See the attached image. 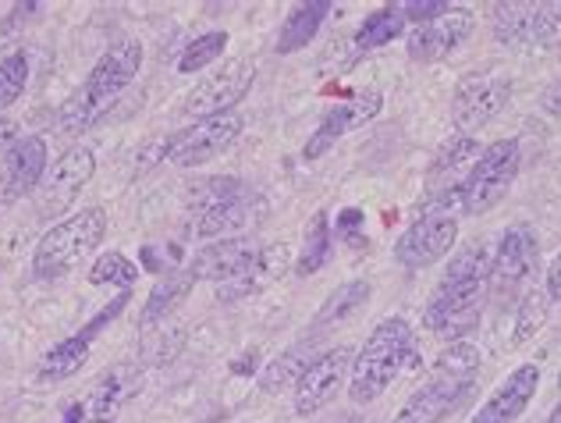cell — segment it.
<instances>
[{
  "instance_id": "obj_1",
  "label": "cell",
  "mask_w": 561,
  "mask_h": 423,
  "mask_svg": "<svg viewBox=\"0 0 561 423\" xmlns=\"http://www.w3.org/2000/svg\"><path fill=\"white\" fill-rule=\"evenodd\" d=\"M139 68H142V43L131 36L114 39L111 47L100 54V61L93 65L90 76H85V82L65 100V107L57 111L61 133H82V128L100 122V114L128 90L131 79L139 76Z\"/></svg>"
},
{
  "instance_id": "obj_2",
  "label": "cell",
  "mask_w": 561,
  "mask_h": 423,
  "mask_svg": "<svg viewBox=\"0 0 561 423\" xmlns=\"http://www.w3.org/2000/svg\"><path fill=\"white\" fill-rule=\"evenodd\" d=\"M416 363V334L402 317H388L374 328L366 345L352 359L348 399L356 405L377 402L394 385V377Z\"/></svg>"
},
{
  "instance_id": "obj_3",
  "label": "cell",
  "mask_w": 561,
  "mask_h": 423,
  "mask_svg": "<svg viewBox=\"0 0 561 423\" xmlns=\"http://www.w3.org/2000/svg\"><path fill=\"white\" fill-rule=\"evenodd\" d=\"M103 236H107V214L100 207H82L79 214L65 217V221L54 225L36 245V256H33L36 278L43 282L65 278L68 271H76L82 260L96 250Z\"/></svg>"
},
{
  "instance_id": "obj_4",
  "label": "cell",
  "mask_w": 561,
  "mask_h": 423,
  "mask_svg": "<svg viewBox=\"0 0 561 423\" xmlns=\"http://www.w3.org/2000/svg\"><path fill=\"white\" fill-rule=\"evenodd\" d=\"M486 278L483 282H445L440 278L431 302H426L423 324L426 331L440 334V339L462 342L466 334L480 324L483 306H486Z\"/></svg>"
},
{
  "instance_id": "obj_5",
  "label": "cell",
  "mask_w": 561,
  "mask_h": 423,
  "mask_svg": "<svg viewBox=\"0 0 561 423\" xmlns=\"http://www.w3.org/2000/svg\"><path fill=\"white\" fill-rule=\"evenodd\" d=\"M519 174V139H497L480 153L477 168H472L469 182L462 188V210L466 214H486L494 210Z\"/></svg>"
},
{
  "instance_id": "obj_6",
  "label": "cell",
  "mask_w": 561,
  "mask_h": 423,
  "mask_svg": "<svg viewBox=\"0 0 561 423\" xmlns=\"http://www.w3.org/2000/svg\"><path fill=\"white\" fill-rule=\"evenodd\" d=\"M540 264V239L529 225H512L497 242V253L491 256V274H486V291L497 302L515 299L534 278Z\"/></svg>"
},
{
  "instance_id": "obj_7",
  "label": "cell",
  "mask_w": 561,
  "mask_h": 423,
  "mask_svg": "<svg viewBox=\"0 0 561 423\" xmlns=\"http://www.w3.org/2000/svg\"><path fill=\"white\" fill-rule=\"evenodd\" d=\"M253 82H256V65H249V57H231V61H225L206 79L196 82V90L185 96L182 114L196 122L228 114L249 90H253Z\"/></svg>"
},
{
  "instance_id": "obj_8",
  "label": "cell",
  "mask_w": 561,
  "mask_h": 423,
  "mask_svg": "<svg viewBox=\"0 0 561 423\" xmlns=\"http://www.w3.org/2000/svg\"><path fill=\"white\" fill-rule=\"evenodd\" d=\"M459 239V217L440 207H423V214L405 228V236L394 242V260L409 271H423L445 260Z\"/></svg>"
},
{
  "instance_id": "obj_9",
  "label": "cell",
  "mask_w": 561,
  "mask_h": 423,
  "mask_svg": "<svg viewBox=\"0 0 561 423\" xmlns=\"http://www.w3.org/2000/svg\"><path fill=\"white\" fill-rule=\"evenodd\" d=\"M242 114H217V118H203V122H192L185 125L182 133H174L164 146V153L171 164L179 168H199V164H210L214 157H220L225 150H231L234 139L242 136Z\"/></svg>"
},
{
  "instance_id": "obj_10",
  "label": "cell",
  "mask_w": 561,
  "mask_h": 423,
  "mask_svg": "<svg viewBox=\"0 0 561 423\" xmlns=\"http://www.w3.org/2000/svg\"><path fill=\"white\" fill-rule=\"evenodd\" d=\"M249 188L234 179H214L199 185L196 193V217H192V228H196L199 239H214V236H234L239 228L249 221Z\"/></svg>"
},
{
  "instance_id": "obj_11",
  "label": "cell",
  "mask_w": 561,
  "mask_h": 423,
  "mask_svg": "<svg viewBox=\"0 0 561 423\" xmlns=\"http://www.w3.org/2000/svg\"><path fill=\"white\" fill-rule=\"evenodd\" d=\"M480 142L472 136H455L451 142H445L434 157L431 174H426V207H462V188L469 182L472 168L480 160Z\"/></svg>"
},
{
  "instance_id": "obj_12",
  "label": "cell",
  "mask_w": 561,
  "mask_h": 423,
  "mask_svg": "<svg viewBox=\"0 0 561 423\" xmlns=\"http://www.w3.org/2000/svg\"><path fill=\"white\" fill-rule=\"evenodd\" d=\"M508 100H512L508 76H501V71H472V76H466L455 85L451 96L455 125L462 128V136H469V128H480L491 118H497Z\"/></svg>"
},
{
  "instance_id": "obj_13",
  "label": "cell",
  "mask_w": 561,
  "mask_h": 423,
  "mask_svg": "<svg viewBox=\"0 0 561 423\" xmlns=\"http://www.w3.org/2000/svg\"><path fill=\"white\" fill-rule=\"evenodd\" d=\"M494 36L508 47L554 43L561 33V0L554 4H491Z\"/></svg>"
},
{
  "instance_id": "obj_14",
  "label": "cell",
  "mask_w": 561,
  "mask_h": 423,
  "mask_svg": "<svg viewBox=\"0 0 561 423\" xmlns=\"http://www.w3.org/2000/svg\"><path fill=\"white\" fill-rule=\"evenodd\" d=\"M93 171H96V157L93 150H85V146H76V150H68L65 157H57V164L43 174V182L36 188L39 217L65 214L71 203L79 199L82 188L90 185Z\"/></svg>"
},
{
  "instance_id": "obj_15",
  "label": "cell",
  "mask_w": 561,
  "mask_h": 423,
  "mask_svg": "<svg viewBox=\"0 0 561 423\" xmlns=\"http://www.w3.org/2000/svg\"><path fill=\"white\" fill-rule=\"evenodd\" d=\"M472 25H477V14H472L469 8H448L445 14H437V19L412 28L409 43H405L409 57L420 65L445 61V57H451L469 39Z\"/></svg>"
},
{
  "instance_id": "obj_16",
  "label": "cell",
  "mask_w": 561,
  "mask_h": 423,
  "mask_svg": "<svg viewBox=\"0 0 561 423\" xmlns=\"http://www.w3.org/2000/svg\"><path fill=\"white\" fill-rule=\"evenodd\" d=\"M472 385H477V377L434 374L420 391H412L409 402L394 413L391 423H445L472 396Z\"/></svg>"
},
{
  "instance_id": "obj_17",
  "label": "cell",
  "mask_w": 561,
  "mask_h": 423,
  "mask_svg": "<svg viewBox=\"0 0 561 423\" xmlns=\"http://www.w3.org/2000/svg\"><path fill=\"white\" fill-rule=\"evenodd\" d=\"M356 359L352 348H328L323 356H317L306 367V374L295 385V413L299 416H313L323 405L331 402V396L337 391V385L348 377V363Z\"/></svg>"
},
{
  "instance_id": "obj_18",
  "label": "cell",
  "mask_w": 561,
  "mask_h": 423,
  "mask_svg": "<svg viewBox=\"0 0 561 423\" xmlns=\"http://www.w3.org/2000/svg\"><path fill=\"white\" fill-rule=\"evenodd\" d=\"M380 107H383L380 90H363V93L352 96L348 104L334 107L331 114H323V122H320V128L313 133V139L306 142L302 157H306V160L323 157V153H328L331 146H334L337 139H342V136L356 133V128H363V125H370V122L377 118V114H380Z\"/></svg>"
},
{
  "instance_id": "obj_19",
  "label": "cell",
  "mask_w": 561,
  "mask_h": 423,
  "mask_svg": "<svg viewBox=\"0 0 561 423\" xmlns=\"http://www.w3.org/2000/svg\"><path fill=\"white\" fill-rule=\"evenodd\" d=\"M43 174H47V142L43 136H22L8 146L4 171H0V193L8 203H19L36 193Z\"/></svg>"
},
{
  "instance_id": "obj_20",
  "label": "cell",
  "mask_w": 561,
  "mask_h": 423,
  "mask_svg": "<svg viewBox=\"0 0 561 423\" xmlns=\"http://www.w3.org/2000/svg\"><path fill=\"white\" fill-rule=\"evenodd\" d=\"M537 388H540V367L537 363H523V367L472 413V423H515L526 413V405L534 402Z\"/></svg>"
},
{
  "instance_id": "obj_21",
  "label": "cell",
  "mask_w": 561,
  "mask_h": 423,
  "mask_svg": "<svg viewBox=\"0 0 561 423\" xmlns=\"http://www.w3.org/2000/svg\"><path fill=\"white\" fill-rule=\"evenodd\" d=\"M139 370L128 367V363H122V367H114L100 377V385L90 391V399H85V416H90L93 423H114L117 410L136 396L139 391Z\"/></svg>"
},
{
  "instance_id": "obj_22",
  "label": "cell",
  "mask_w": 561,
  "mask_h": 423,
  "mask_svg": "<svg viewBox=\"0 0 561 423\" xmlns=\"http://www.w3.org/2000/svg\"><path fill=\"white\" fill-rule=\"evenodd\" d=\"M331 4L328 0H309V4H295L288 11V19L280 22V33H277V54H295L309 47V39L320 33L323 19H328Z\"/></svg>"
},
{
  "instance_id": "obj_23",
  "label": "cell",
  "mask_w": 561,
  "mask_h": 423,
  "mask_svg": "<svg viewBox=\"0 0 561 423\" xmlns=\"http://www.w3.org/2000/svg\"><path fill=\"white\" fill-rule=\"evenodd\" d=\"M196 285L192 271H171L164 282H157V288L150 291V299L142 306V328H153L160 320H168L174 313V306L188 299V288Z\"/></svg>"
},
{
  "instance_id": "obj_24",
  "label": "cell",
  "mask_w": 561,
  "mask_h": 423,
  "mask_svg": "<svg viewBox=\"0 0 561 423\" xmlns=\"http://www.w3.org/2000/svg\"><path fill=\"white\" fill-rule=\"evenodd\" d=\"M90 345L93 339H85V334H71L61 345H54L47 356L39 359V381H65V377L79 374L85 367V359H90Z\"/></svg>"
},
{
  "instance_id": "obj_25",
  "label": "cell",
  "mask_w": 561,
  "mask_h": 423,
  "mask_svg": "<svg viewBox=\"0 0 561 423\" xmlns=\"http://www.w3.org/2000/svg\"><path fill=\"white\" fill-rule=\"evenodd\" d=\"M309 363H313V359H309L306 345L285 348V356H277L274 363H267V367H263V374H260V391H263V396H280L285 388L299 385V377L306 374Z\"/></svg>"
},
{
  "instance_id": "obj_26",
  "label": "cell",
  "mask_w": 561,
  "mask_h": 423,
  "mask_svg": "<svg viewBox=\"0 0 561 423\" xmlns=\"http://www.w3.org/2000/svg\"><path fill=\"white\" fill-rule=\"evenodd\" d=\"M402 28H405L402 4H383L380 11L363 19L359 33H356V50H377L383 43H391L394 36H402Z\"/></svg>"
},
{
  "instance_id": "obj_27",
  "label": "cell",
  "mask_w": 561,
  "mask_h": 423,
  "mask_svg": "<svg viewBox=\"0 0 561 423\" xmlns=\"http://www.w3.org/2000/svg\"><path fill=\"white\" fill-rule=\"evenodd\" d=\"M334 253V231H331V217L328 210L313 214V221L306 225V239H302V256H299V274H317Z\"/></svg>"
},
{
  "instance_id": "obj_28",
  "label": "cell",
  "mask_w": 561,
  "mask_h": 423,
  "mask_svg": "<svg viewBox=\"0 0 561 423\" xmlns=\"http://www.w3.org/2000/svg\"><path fill=\"white\" fill-rule=\"evenodd\" d=\"M370 291H374V285L363 282V278L345 282L342 288H334L331 296L323 299L320 310H317V328H328V324H337V320L352 317V313L359 310V306L370 302Z\"/></svg>"
},
{
  "instance_id": "obj_29",
  "label": "cell",
  "mask_w": 561,
  "mask_h": 423,
  "mask_svg": "<svg viewBox=\"0 0 561 423\" xmlns=\"http://www.w3.org/2000/svg\"><path fill=\"white\" fill-rule=\"evenodd\" d=\"M28 82V54L22 43H4L0 47V111L11 107L25 93Z\"/></svg>"
},
{
  "instance_id": "obj_30",
  "label": "cell",
  "mask_w": 561,
  "mask_h": 423,
  "mask_svg": "<svg viewBox=\"0 0 561 423\" xmlns=\"http://www.w3.org/2000/svg\"><path fill=\"white\" fill-rule=\"evenodd\" d=\"M551 310V296L548 288H534L526 291L519 302V313H515V328H512V345H526L529 339H537V331L543 328Z\"/></svg>"
},
{
  "instance_id": "obj_31",
  "label": "cell",
  "mask_w": 561,
  "mask_h": 423,
  "mask_svg": "<svg viewBox=\"0 0 561 423\" xmlns=\"http://www.w3.org/2000/svg\"><path fill=\"white\" fill-rule=\"evenodd\" d=\"M225 50H228V33H220V28H214V33H206V36H196L185 47L179 71H182V76H192V71L210 68V65L220 61V57H225Z\"/></svg>"
},
{
  "instance_id": "obj_32",
  "label": "cell",
  "mask_w": 561,
  "mask_h": 423,
  "mask_svg": "<svg viewBox=\"0 0 561 423\" xmlns=\"http://www.w3.org/2000/svg\"><path fill=\"white\" fill-rule=\"evenodd\" d=\"M136 278H139V267L131 264L125 253H103L90 267V282L93 285H122V288H128Z\"/></svg>"
},
{
  "instance_id": "obj_33",
  "label": "cell",
  "mask_w": 561,
  "mask_h": 423,
  "mask_svg": "<svg viewBox=\"0 0 561 423\" xmlns=\"http://www.w3.org/2000/svg\"><path fill=\"white\" fill-rule=\"evenodd\" d=\"M480 370V353L469 342H451L437 359V374L445 377H477Z\"/></svg>"
},
{
  "instance_id": "obj_34",
  "label": "cell",
  "mask_w": 561,
  "mask_h": 423,
  "mask_svg": "<svg viewBox=\"0 0 561 423\" xmlns=\"http://www.w3.org/2000/svg\"><path fill=\"white\" fill-rule=\"evenodd\" d=\"M337 239L348 242V245H366V214L359 207H345L337 214Z\"/></svg>"
},
{
  "instance_id": "obj_35",
  "label": "cell",
  "mask_w": 561,
  "mask_h": 423,
  "mask_svg": "<svg viewBox=\"0 0 561 423\" xmlns=\"http://www.w3.org/2000/svg\"><path fill=\"white\" fill-rule=\"evenodd\" d=\"M448 8H451L448 0H405V4H402L405 22H416V25L437 19V14H445Z\"/></svg>"
},
{
  "instance_id": "obj_36",
  "label": "cell",
  "mask_w": 561,
  "mask_h": 423,
  "mask_svg": "<svg viewBox=\"0 0 561 423\" xmlns=\"http://www.w3.org/2000/svg\"><path fill=\"white\" fill-rule=\"evenodd\" d=\"M543 111L554 114V118H561V76L543 90Z\"/></svg>"
},
{
  "instance_id": "obj_37",
  "label": "cell",
  "mask_w": 561,
  "mask_h": 423,
  "mask_svg": "<svg viewBox=\"0 0 561 423\" xmlns=\"http://www.w3.org/2000/svg\"><path fill=\"white\" fill-rule=\"evenodd\" d=\"M256 363H260V353H256V348H249L245 356H239V359L231 363V374H239V377L256 374Z\"/></svg>"
},
{
  "instance_id": "obj_38",
  "label": "cell",
  "mask_w": 561,
  "mask_h": 423,
  "mask_svg": "<svg viewBox=\"0 0 561 423\" xmlns=\"http://www.w3.org/2000/svg\"><path fill=\"white\" fill-rule=\"evenodd\" d=\"M548 296L561 299V253L551 260V267H548Z\"/></svg>"
},
{
  "instance_id": "obj_39",
  "label": "cell",
  "mask_w": 561,
  "mask_h": 423,
  "mask_svg": "<svg viewBox=\"0 0 561 423\" xmlns=\"http://www.w3.org/2000/svg\"><path fill=\"white\" fill-rule=\"evenodd\" d=\"M85 420V405L82 402H71L68 413H65V423H82Z\"/></svg>"
},
{
  "instance_id": "obj_40",
  "label": "cell",
  "mask_w": 561,
  "mask_h": 423,
  "mask_svg": "<svg viewBox=\"0 0 561 423\" xmlns=\"http://www.w3.org/2000/svg\"><path fill=\"white\" fill-rule=\"evenodd\" d=\"M14 136V122L11 118H0V142H8ZM11 146V142H8Z\"/></svg>"
},
{
  "instance_id": "obj_41",
  "label": "cell",
  "mask_w": 561,
  "mask_h": 423,
  "mask_svg": "<svg viewBox=\"0 0 561 423\" xmlns=\"http://www.w3.org/2000/svg\"><path fill=\"white\" fill-rule=\"evenodd\" d=\"M543 423H561V402L554 405V413H551L548 420H543Z\"/></svg>"
}]
</instances>
